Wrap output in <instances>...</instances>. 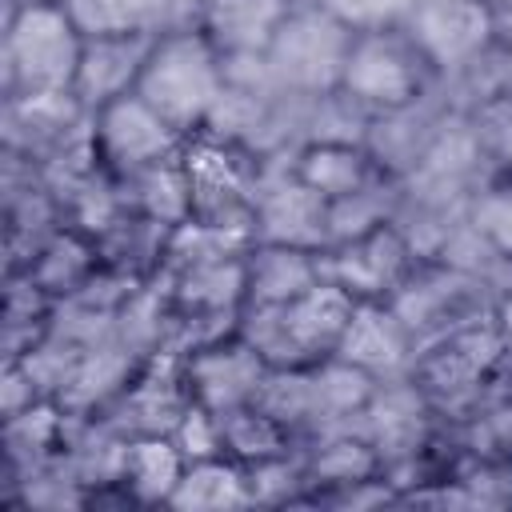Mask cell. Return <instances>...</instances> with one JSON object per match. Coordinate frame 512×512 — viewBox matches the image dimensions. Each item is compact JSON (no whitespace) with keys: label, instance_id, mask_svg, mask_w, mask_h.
Returning <instances> with one entry per match:
<instances>
[{"label":"cell","instance_id":"6da1fadb","mask_svg":"<svg viewBox=\"0 0 512 512\" xmlns=\"http://www.w3.org/2000/svg\"><path fill=\"white\" fill-rule=\"evenodd\" d=\"M84 28L64 0H12L4 20V88L12 104L72 96Z\"/></svg>","mask_w":512,"mask_h":512},{"label":"cell","instance_id":"7a4b0ae2","mask_svg":"<svg viewBox=\"0 0 512 512\" xmlns=\"http://www.w3.org/2000/svg\"><path fill=\"white\" fill-rule=\"evenodd\" d=\"M136 92L184 136L212 124L228 96V60L188 20L156 32Z\"/></svg>","mask_w":512,"mask_h":512},{"label":"cell","instance_id":"3957f363","mask_svg":"<svg viewBox=\"0 0 512 512\" xmlns=\"http://www.w3.org/2000/svg\"><path fill=\"white\" fill-rule=\"evenodd\" d=\"M352 312H356V296L324 276L288 304L244 308L236 328L256 344L268 368H312L336 356Z\"/></svg>","mask_w":512,"mask_h":512},{"label":"cell","instance_id":"277c9868","mask_svg":"<svg viewBox=\"0 0 512 512\" xmlns=\"http://www.w3.org/2000/svg\"><path fill=\"white\" fill-rule=\"evenodd\" d=\"M352 40H356V24L348 16H340L324 0H308V4L296 0L264 52L272 88L284 96H312V100L336 96Z\"/></svg>","mask_w":512,"mask_h":512},{"label":"cell","instance_id":"5b68a950","mask_svg":"<svg viewBox=\"0 0 512 512\" xmlns=\"http://www.w3.org/2000/svg\"><path fill=\"white\" fill-rule=\"evenodd\" d=\"M440 72L428 64V56L416 48L408 28L400 20H380L356 28V40L344 60L340 96L352 108H364L372 116H396L416 108L432 80Z\"/></svg>","mask_w":512,"mask_h":512},{"label":"cell","instance_id":"8992f818","mask_svg":"<svg viewBox=\"0 0 512 512\" xmlns=\"http://www.w3.org/2000/svg\"><path fill=\"white\" fill-rule=\"evenodd\" d=\"M512 352V332L500 316H472L436 340L420 344L408 380L432 408H456L480 400Z\"/></svg>","mask_w":512,"mask_h":512},{"label":"cell","instance_id":"52a82bcc","mask_svg":"<svg viewBox=\"0 0 512 512\" xmlns=\"http://www.w3.org/2000/svg\"><path fill=\"white\" fill-rule=\"evenodd\" d=\"M184 132H176L140 92H128L88 116V144L96 172L112 184L132 180L164 160H176L184 148Z\"/></svg>","mask_w":512,"mask_h":512},{"label":"cell","instance_id":"ba28073f","mask_svg":"<svg viewBox=\"0 0 512 512\" xmlns=\"http://www.w3.org/2000/svg\"><path fill=\"white\" fill-rule=\"evenodd\" d=\"M420 264H424L420 252L408 240V232L396 224V216L324 252V276L336 280L356 300H392Z\"/></svg>","mask_w":512,"mask_h":512},{"label":"cell","instance_id":"9c48e42d","mask_svg":"<svg viewBox=\"0 0 512 512\" xmlns=\"http://www.w3.org/2000/svg\"><path fill=\"white\" fill-rule=\"evenodd\" d=\"M268 372H272L268 360L256 352V344L240 328L180 352V376H184L192 404H200L216 416L228 408L252 404L260 396Z\"/></svg>","mask_w":512,"mask_h":512},{"label":"cell","instance_id":"30bf717a","mask_svg":"<svg viewBox=\"0 0 512 512\" xmlns=\"http://www.w3.org/2000/svg\"><path fill=\"white\" fill-rule=\"evenodd\" d=\"M396 20L436 72L476 64L496 40V12L488 0H408Z\"/></svg>","mask_w":512,"mask_h":512},{"label":"cell","instance_id":"8fae6325","mask_svg":"<svg viewBox=\"0 0 512 512\" xmlns=\"http://www.w3.org/2000/svg\"><path fill=\"white\" fill-rule=\"evenodd\" d=\"M156 32H108V36H88L72 84V100L80 104L84 116L96 108L136 92L144 60L152 52Z\"/></svg>","mask_w":512,"mask_h":512},{"label":"cell","instance_id":"7c38bea8","mask_svg":"<svg viewBox=\"0 0 512 512\" xmlns=\"http://www.w3.org/2000/svg\"><path fill=\"white\" fill-rule=\"evenodd\" d=\"M20 276H28V284H36L52 304L80 300L104 276L100 240L88 228H80L76 220L72 224H56L32 248V256L24 260V272Z\"/></svg>","mask_w":512,"mask_h":512},{"label":"cell","instance_id":"4fadbf2b","mask_svg":"<svg viewBox=\"0 0 512 512\" xmlns=\"http://www.w3.org/2000/svg\"><path fill=\"white\" fill-rule=\"evenodd\" d=\"M292 244L308 252H328L332 248V228H328V200L304 188L292 172L280 184H260L256 196V220H252V244Z\"/></svg>","mask_w":512,"mask_h":512},{"label":"cell","instance_id":"5bb4252c","mask_svg":"<svg viewBox=\"0 0 512 512\" xmlns=\"http://www.w3.org/2000/svg\"><path fill=\"white\" fill-rule=\"evenodd\" d=\"M292 176L312 188L316 196H324L328 204L348 200L384 176V164L376 160V152L364 140H344V136H312L296 148L292 156Z\"/></svg>","mask_w":512,"mask_h":512},{"label":"cell","instance_id":"9a60e30c","mask_svg":"<svg viewBox=\"0 0 512 512\" xmlns=\"http://www.w3.org/2000/svg\"><path fill=\"white\" fill-rule=\"evenodd\" d=\"M336 356L372 372L376 380H392V376H408L416 356V336L388 300H356V312L344 328Z\"/></svg>","mask_w":512,"mask_h":512},{"label":"cell","instance_id":"2e32d148","mask_svg":"<svg viewBox=\"0 0 512 512\" xmlns=\"http://www.w3.org/2000/svg\"><path fill=\"white\" fill-rule=\"evenodd\" d=\"M296 0H196L192 24L212 40V48L232 60H256L268 52L280 20Z\"/></svg>","mask_w":512,"mask_h":512},{"label":"cell","instance_id":"e0dca14e","mask_svg":"<svg viewBox=\"0 0 512 512\" xmlns=\"http://www.w3.org/2000/svg\"><path fill=\"white\" fill-rule=\"evenodd\" d=\"M300 472H304V496L328 504L336 492L384 476V452L368 432L344 428V432L320 436L300 456Z\"/></svg>","mask_w":512,"mask_h":512},{"label":"cell","instance_id":"ac0fdd59","mask_svg":"<svg viewBox=\"0 0 512 512\" xmlns=\"http://www.w3.org/2000/svg\"><path fill=\"white\" fill-rule=\"evenodd\" d=\"M184 472H188V456L172 432L120 436L116 480L132 496V504H172Z\"/></svg>","mask_w":512,"mask_h":512},{"label":"cell","instance_id":"d6986e66","mask_svg":"<svg viewBox=\"0 0 512 512\" xmlns=\"http://www.w3.org/2000/svg\"><path fill=\"white\" fill-rule=\"evenodd\" d=\"M324 280V252L292 244H252L244 252V308H276Z\"/></svg>","mask_w":512,"mask_h":512},{"label":"cell","instance_id":"ffe728a7","mask_svg":"<svg viewBox=\"0 0 512 512\" xmlns=\"http://www.w3.org/2000/svg\"><path fill=\"white\" fill-rule=\"evenodd\" d=\"M216 420H220L224 456H232L244 468H260V464L296 456V432L288 424H280L268 408H260L256 400L240 404V408H228Z\"/></svg>","mask_w":512,"mask_h":512},{"label":"cell","instance_id":"44dd1931","mask_svg":"<svg viewBox=\"0 0 512 512\" xmlns=\"http://www.w3.org/2000/svg\"><path fill=\"white\" fill-rule=\"evenodd\" d=\"M248 504H256L248 468L236 464L232 456H208V460H188V472L168 508L224 512V508H248Z\"/></svg>","mask_w":512,"mask_h":512},{"label":"cell","instance_id":"7402d4cb","mask_svg":"<svg viewBox=\"0 0 512 512\" xmlns=\"http://www.w3.org/2000/svg\"><path fill=\"white\" fill-rule=\"evenodd\" d=\"M84 36L108 32H160L168 0H64Z\"/></svg>","mask_w":512,"mask_h":512},{"label":"cell","instance_id":"603a6c76","mask_svg":"<svg viewBox=\"0 0 512 512\" xmlns=\"http://www.w3.org/2000/svg\"><path fill=\"white\" fill-rule=\"evenodd\" d=\"M468 228L492 252L512 260V176H492L468 200Z\"/></svg>","mask_w":512,"mask_h":512},{"label":"cell","instance_id":"cb8c5ba5","mask_svg":"<svg viewBox=\"0 0 512 512\" xmlns=\"http://www.w3.org/2000/svg\"><path fill=\"white\" fill-rule=\"evenodd\" d=\"M476 148L496 164V176H512V88L488 92L472 112Z\"/></svg>","mask_w":512,"mask_h":512},{"label":"cell","instance_id":"d4e9b609","mask_svg":"<svg viewBox=\"0 0 512 512\" xmlns=\"http://www.w3.org/2000/svg\"><path fill=\"white\" fill-rule=\"evenodd\" d=\"M488 4H492L496 16H500V12H512V0H488Z\"/></svg>","mask_w":512,"mask_h":512}]
</instances>
